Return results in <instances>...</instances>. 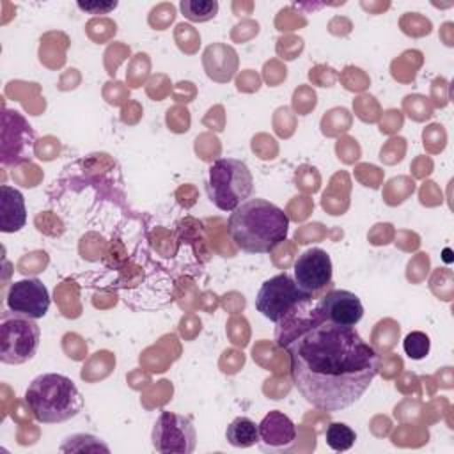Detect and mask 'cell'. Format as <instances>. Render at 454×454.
<instances>
[{
    "instance_id": "3",
    "label": "cell",
    "mask_w": 454,
    "mask_h": 454,
    "mask_svg": "<svg viewBox=\"0 0 454 454\" xmlns=\"http://www.w3.org/2000/svg\"><path fill=\"white\" fill-rule=\"evenodd\" d=\"M25 403L34 419L43 424H60L83 410V397L74 381L59 372L35 376L27 390Z\"/></svg>"
},
{
    "instance_id": "14",
    "label": "cell",
    "mask_w": 454,
    "mask_h": 454,
    "mask_svg": "<svg viewBox=\"0 0 454 454\" xmlns=\"http://www.w3.org/2000/svg\"><path fill=\"white\" fill-rule=\"evenodd\" d=\"M225 438L232 447L247 449L259 443V424L248 417H236L225 429Z\"/></svg>"
},
{
    "instance_id": "11",
    "label": "cell",
    "mask_w": 454,
    "mask_h": 454,
    "mask_svg": "<svg viewBox=\"0 0 454 454\" xmlns=\"http://www.w3.org/2000/svg\"><path fill=\"white\" fill-rule=\"evenodd\" d=\"M321 319L340 326H355L364 316V305L360 298L344 289H332L321 296L316 305Z\"/></svg>"
},
{
    "instance_id": "1",
    "label": "cell",
    "mask_w": 454,
    "mask_h": 454,
    "mask_svg": "<svg viewBox=\"0 0 454 454\" xmlns=\"http://www.w3.org/2000/svg\"><path fill=\"white\" fill-rule=\"evenodd\" d=\"M309 301L293 309L277 328V344L289 355L294 388L317 410L355 404L380 372V355L355 326L321 319Z\"/></svg>"
},
{
    "instance_id": "18",
    "label": "cell",
    "mask_w": 454,
    "mask_h": 454,
    "mask_svg": "<svg viewBox=\"0 0 454 454\" xmlns=\"http://www.w3.org/2000/svg\"><path fill=\"white\" fill-rule=\"evenodd\" d=\"M76 5L89 14H106L117 7V2H78Z\"/></svg>"
},
{
    "instance_id": "6",
    "label": "cell",
    "mask_w": 454,
    "mask_h": 454,
    "mask_svg": "<svg viewBox=\"0 0 454 454\" xmlns=\"http://www.w3.org/2000/svg\"><path fill=\"white\" fill-rule=\"evenodd\" d=\"M312 300L305 294L287 273H278L262 282L257 296L255 309L271 323H280L300 303Z\"/></svg>"
},
{
    "instance_id": "13",
    "label": "cell",
    "mask_w": 454,
    "mask_h": 454,
    "mask_svg": "<svg viewBox=\"0 0 454 454\" xmlns=\"http://www.w3.org/2000/svg\"><path fill=\"white\" fill-rule=\"evenodd\" d=\"M27 223L25 197L18 188L9 184L0 186V231L18 232Z\"/></svg>"
},
{
    "instance_id": "8",
    "label": "cell",
    "mask_w": 454,
    "mask_h": 454,
    "mask_svg": "<svg viewBox=\"0 0 454 454\" xmlns=\"http://www.w3.org/2000/svg\"><path fill=\"white\" fill-rule=\"evenodd\" d=\"M35 133L27 119L16 110L2 112L0 161L4 167L20 165L34 156Z\"/></svg>"
},
{
    "instance_id": "16",
    "label": "cell",
    "mask_w": 454,
    "mask_h": 454,
    "mask_svg": "<svg viewBox=\"0 0 454 454\" xmlns=\"http://www.w3.org/2000/svg\"><path fill=\"white\" fill-rule=\"evenodd\" d=\"M325 440H326V445L330 449H333L337 452H344V450H349L355 445L356 434L348 424L332 422L325 431Z\"/></svg>"
},
{
    "instance_id": "5",
    "label": "cell",
    "mask_w": 454,
    "mask_h": 454,
    "mask_svg": "<svg viewBox=\"0 0 454 454\" xmlns=\"http://www.w3.org/2000/svg\"><path fill=\"white\" fill-rule=\"evenodd\" d=\"M41 328L23 314L5 310L0 317V362L21 365L28 362L39 348Z\"/></svg>"
},
{
    "instance_id": "15",
    "label": "cell",
    "mask_w": 454,
    "mask_h": 454,
    "mask_svg": "<svg viewBox=\"0 0 454 454\" xmlns=\"http://www.w3.org/2000/svg\"><path fill=\"white\" fill-rule=\"evenodd\" d=\"M179 9L186 20L193 23H204L216 16L218 2L216 0H181Z\"/></svg>"
},
{
    "instance_id": "4",
    "label": "cell",
    "mask_w": 454,
    "mask_h": 454,
    "mask_svg": "<svg viewBox=\"0 0 454 454\" xmlns=\"http://www.w3.org/2000/svg\"><path fill=\"white\" fill-rule=\"evenodd\" d=\"M206 188L209 200L220 211L232 213L250 199L254 192V177L245 161L236 158H220L209 167Z\"/></svg>"
},
{
    "instance_id": "17",
    "label": "cell",
    "mask_w": 454,
    "mask_h": 454,
    "mask_svg": "<svg viewBox=\"0 0 454 454\" xmlns=\"http://www.w3.org/2000/svg\"><path fill=\"white\" fill-rule=\"evenodd\" d=\"M403 349L406 353L408 358L411 360H422L427 356L429 349H431V340L427 337V333L420 332V330H415V332H410L404 340H403Z\"/></svg>"
},
{
    "instance_id": "12",
    "label": "cell",
    "mask_w": 454,
    "mask_h": 454,
    "mask_svg": "<svg viewBox=\"0 0 454 454\" xmlns=\"http://www.w3.org/2000/svg\"><path fill=\"white\" fill-rule=\"evenodd\" d=\"M294 440L296 426L286 413L273 410L259 422V442L266 449H287Z\"/></svg>"
},
{
    "instance_id": "9",
    "label": "cell",
    "mask_w": 454,
    "mask_h": 454,
    "mask_svg": "<svg viewBox=\"0 0 454 454\" xmlns=\"http://www.w3.org/2000/svg\"><path fill=\"white\" fill-rule=\"evenodd\" d=\"M293 271H294L293 278H294L296 286L305 294L314 298V294L317 291H321L323 287H326L332 282L333 268H332V259L326 254V250L312 247L298 255V259L294 261Z\"/></svg>"
},
{
    "instance_id": "7",
    "label": "cell",
    "mask_w": 454,
    "mask_h": 454,
    "mask_svg": "<svg viewBox=\"0 0 454 454\" xmlns=\"http://www.w3.org/2000/svg\"><path fill=\"white\" fill-rule=\"evenodd\" d=\"M151 442L161 454H192L197 445V431L188 417L165 410L153 426Z\"/></svg>"
},
{
    "instance_id": "2",
    "label": "cell",
    "mask_w": 454,
    "mask_h": 454,
    "mask_svg": "<svg viewBox=\"0 0 454 454\" xmlns=\"http://www.w3.org/2000/svg\"><path fill=\"white\" fill-rule=\"evenodd\" d=\"M289 232V218L278 206L264 199H248L229 216V234L247 254H270Z\"/></svg>"
},
{
    "instance_id": "10",
    "label": "cell",
    "mask_w": 454,
    "mask_h": 454,
    "mask_svg": "<svg viewBox=\"0 0 454 454\" xmlns=\"http://www.w3.org/2000/svg\"><path fill=\"white\" fill-rule=\"evenodd\" d=\"M7 309L32 319L44 317L50 309V293L39 278H21L9 286Z\"/></svg>"
}]
</instances>
